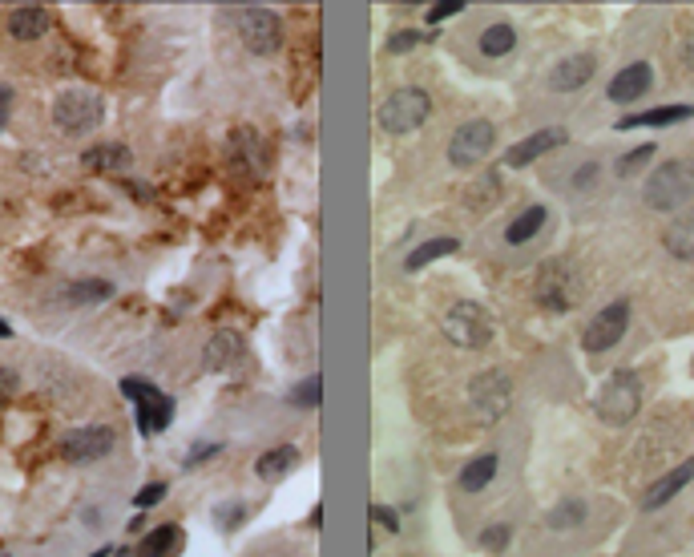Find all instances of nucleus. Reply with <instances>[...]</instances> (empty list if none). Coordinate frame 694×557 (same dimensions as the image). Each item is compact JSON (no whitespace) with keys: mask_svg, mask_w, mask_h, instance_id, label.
Instances as JSON below:
<instances>
[{"mask_svg":"<svg viewBox=\"0 0 694 557\" xmlns=\"http://www.w3.org/2000/svg\"><path fill=\"white\" fill-rule=\"evenodd\" d=\"M694 198V158H670L650 170L642 186V202L658 214L670 211H687V202Z\"/></svg>","mask_w":694,"mask_h":557,"instance_id":"f257e3e1","label":"nucleus"},{"mask_svg":"<svg viewBox=\"0 0 694 557\" xmlns=\"http://www.w3.org/2000/svg\"><path fill=\"white\" fill-rule=\"evenodd\" d=\"M638 408H642V376L634 367H617L594 400L597 420L609 424V428H626L638 417Z\"/></svg>","mask_w":694,"mask_h":557,"instance_id":"f03ea898","label":"nucleus"},{"mask_svg":"<svg viewBox=\"0 0 694 557\" xmlns=\"http://www.w3.org/2000/svg\"><path fill=\"white\" fill-rule=\"evenodd\" d=\"M533 295H537V304L553 311V315H566L569 307L577 304L581 295V279L574 271V263L569 259H546L537 271V283H533Z\"/></svg>","mask_w":694,"mask_h":557,"instance_id":"7ed1b4c3","label":"nucleus"},{"mask_svg":"<svg viewBox=\"0 0 694 557\" xmlns=\"http://www.w3.org/2000/svg\"><path fill=\"white\" fill-rule=\"evenodd\" d=\"M444 335L453 339L456 347H464V352H476V347H485L493 339V311L485 304H476V299H461V304L448 307Z\"/></svg>","mask_w":694,"mask_h":557,"instance_id":"20e7f679","label":"nucleus"},{"mask_svg":"<svg viewBox=\"0 0 694 557\" xmlns=\"http://www.w3.org/2000/svg\"><path fill=\"white\" fill-rule=\"evenodd\" d=\"M101 118H106V106H101V98L93 89H65L61 98L53 101V121H57V129L69 138H81V134H89V129H97Z\"/></svg>","mask_w":694,"mask_h":557,"instance_id":"39448f33","label":"nucleus"},{"mask_svg":"<svg viewBox=\"0 0 694 557\" xmlns=\"http://www.w3.org/2000/svg\"><path fill=\"white\" fill-rule=\"evenodd\" d=\"M428 113H433L428 93L412 85V89H396L392 98H383V106L376 109V121L388 134H412V129H420L428 121Z\"/></svg>","mask_w":694,"mask_h":557,"instance_id":"423d86ee","label":"nucleus"},{"mask_svg":"<svg viewBox=\"0 0 694 557\" xmlns=\"http://www.w3.org/2000/svg\"><path fill=\"white\" fill-rule=\"evenodd\" d=\"M468 400H473V412L481 424H496L509 412L513 404V380L505 367H489V372L473 376V384H468Z\"/></svg>","mask_w":694,"mask_h":557,"instance_id":"0eeeda50","label":"nucleus"},{"mask_svg":"<svg viewBox=\"0 0 694 557\" xmlns=\"http://www.w3.org/2000/svg\"><path fill=\"white\" fill-rule=\"evenodd\" d=\"M121 392L134 400V408H138V428H142V432H162L166 424L174 420V400L158 392L154 384L138 380V376H126V380H121Z\"/></svg>","mask_w":694,"mask_h":557,"instance_id":"6e6552de","label":"nucleus"},{"mask_svg":"<svg viewBox=\"0 0 694 557\" xmlns=\"http://www.w3.org/2000/svg\"><path fill=\"white\" fill-rule=\"evenodd\" d=\"M626 327H630V304H626V299H614V304H606L586 324V332H581V347H586L589 356H602L626 335Z\"/></svg>","mask_w":694,"mask_h":557,"instance_id":"1a4fd4ad","label":"nucleus"},{"mask_svg":"<svg viewBox=\"0 0 694 557\" xmlns=\"http://www.w3.org/2000/svg\"><path fill=\"white\" fill-rule=\"evenodd\" d=\"M493 141H496L493 121H485V118L464 121V126L453 134V141H448V162H453L456 170H468V166L485 162V158L493 154Z\"/></svg>","mask_w":694,"mask_h":557,"instance_id":"9d476101","label":"nucleus"},{"mask_svg":"<svg viewBox=\"0 0 694 557\" xmlns=\"http://www.w3.org/2000/svg\"><path fill=\"white\" fill-rule=\"evenodd\" d=\"M239 33H242V45L259 57L279 53V45H283V21L270 8H247L239 16Z\"/></svg>","mask_w":694,"mask_h":557,"instance_id":"9b49d317","label":"nucleus"},{"mask_svg":"<svg viewBox=\"0 0 694 557\" xmlns=\"http://www.w3.org/2000/svg\"><path fill=\"white\" fill-rule=\"evenodd\" d=\"M114 428L106 424H86V428H73L69 437L61 440V457L73 460V465H89V460H101L114 452Z\"/></svg>","mask_w":694,"mask_h":557,"instance_id":"f8f14e48","label":"nucleus"},{"mask_svg":"<svg viewBox=\"0 0 694 557\" xmlns=\"http://www.w3.org/2000/svg\"><path fill=\"white\" fill-rule=\"evenodd\" d=\"M569 141V134L561 126H546V129H537V134H529V138H521L517 146H509V154H505V166L509 170H525V166H533L537 158H546L553 154V150H561Z\"/></svg>","mask_w":694,"mask_h":557,"instance_id":"ddd939ff","label":"nucleus"},{"mask_svg":"<svg viewBox=\"0 0 694 557\" xmlns=\"http://www.w3.org/2000/svg\"><path fill=\"white\" fill-rule=\"evenodd\" d=\"M650 85H654L650 61H634V65H622V69L614 73L606 98L614 101V106H634L638 98H646V93H650Z\"/></svg>","mask_w":694,"mask_h":557,"instance_id":"4468645a","label":"nucleus"},{"mask_svg":"<svg viewBox=\"0 0 694 557\" xmlns=\"http://www.w3.org/2000/svg\"><path fill=\"white\" fill-rule=\"evenodd\" d=\"M690 480H694V457H687L682 465H674L670 473H662L658 480H654V485L642 493V509H646V513H654V509L670 505L674 497H679L682 489L690 485Z\"/></svg>","mask_w":694,"mask_h":557,"instance_id":"2eb2a0df","label":"nucleus"},{"mask_svg":"<svg viewBox=\"0 0 694 557\" xmlns=\"http://www.w3.org/2000/svg\"><path fill=\"white\" fill-rule=\"evenodd\" d=\"M594 73H597L594 53H574V57H566V61L553 65V73H549V89H557V93H574V89H581V85H589V77H594Z\"/></svg>","mask_w":694,"mask_h":557,"instance_id":"dca6fc26","label":"nucleus"},{"mask_svg":"<svg viewBox=\"0 0 694 557\" xmlns=\"http://www.w3.org/2000/svg\"><path fill=\"white\" fill-rule=\"evenodd\" d=\"M662 247L670 259L694 263V206H687V211H679L670 219V226L662 231Z\"/></svg>","mask_w":694,"mask_h":557,"instance_id":"f3484780","label":"nucleus"},{"mask_svg":"<svg viewBox=\"0 0 694 557\" xmlns=\"http://www.w3.org/2000/svg\"><path fill=\"white\" fill-rule=\"evenodd\" d=\"M202 356H206V367H210V372H230V367L242 364L247 347H242V335L219 332V335H210V344H206Z\"/></svg>","mask_w":694,"mask_h":557,"instance_id":"a211bd4d","label":"nucleus"},{"mask_svg":"<svg viewBox=\"0 0 694 557\" xmlns=\"http://www.w3.org/2000/svg\"><path fill=\"white\" fill-rule=\"evenodd\" d=\"M694 106H658V109H642L622 118L614 129H650V126H679V121H690Z\"/></svg>","mask_w":694,"mask_h":557,"instance_id":"6ab92c4d","label":"nucleus"},{"mask_svg":"<svg viewBox=\"0 0 694 557\" xmlns=\"http://www.w3.org/2000/svg\"><path fill=\"white\" fill-rule=\"evenodd\" d=\"M49 33V13L36 5H25V8H13L8 13V36L13 41H36V36Z\"/></svg>","mask_w":694,"mask_h":557,"instance_id":"aec40b11","label":"nucleus"},{"mask_svg":"<svg viewBox=\"0 0 694 557\" xmlns=\"http://www.w3.org/2000/svg\"><path fill=\"white\" fill-rule=\"evenodd\" d=\"M295 465H299V449L295 445H275V449H267L255 460V473H259V480H270V485H275V480H283Z\"/></svg>","mask_w":694,"mask_h":557,"instance_id":"412c9836","label":"nucleus"},{"mask_svg":"<svg viewBox=\"0 0 694 557\" xmlns=\"http://www.w3.org/2000/svg\"><path fill=\"white\" fill-rule=\"evenodd\" d=\"M546 222H549V211H546V206H529V211H521L517 219L509 222V231H505V242H509V247H525L529 239H537Z\"/></svg>","mask_w":694,"mask_h":557,"instance_id":"4be33fe9","label":"nucleus"},{"mask_svg":"<svg viewBox=\"0 0 694 557\" xmlns=\"http://www.w3.org/2000/svg\"><path fill=\"white\" fill-rule=\"evenodd\" d=\"M496 465H501V460H496V452H481V457H473L461 469V489H464V493H481L485 485H493Z\"/></svg>","mask_w":694,"mask_h":557,"instance_id":"5701e85b","label":"nucleus"},{"mask_svg":"<svg viewBox=\"0 0 694 557\" xmlns=\"http://www.w3.org/2000/svg\"><path fill=\"white\" fill-rule=\"evenodd\" d=\"M586 517H589V505L581 501V497H566V501H557L546 513V525L549 530H577V525H586Z\"/></svg>","mask_w":694,"mask_h":557,"instance_id":"b1692460","label":"nucleus"},{"mask_svg":"<svg viewBox=\"0 0 694 557\" xmlns=\"http://www.w3.org/2000/svg\"><path fill=\"white\" fill-rule=\"evenodd\" d=\"M513 49H517V28H513L509 21H496L481 33V53L485 57H509Z\"/></svg>","mask_w":694,"mask_h":557,"instance_id":"393cba45","label":"nucleus"},{"mask_svg":"<svg viewBox=\"0 0 694 557\" xmlns=\"http://www.w3.org/2000/svg\"><path fill=\"white\" fill-rule=\"evenodd\" d=\"M81 162H86L89 170H126L134 158H129L126 146H117V141H106V146H93L81 154Z\"/></svg>","mask_w":694,"mask_h":557,"instance_id":"a878e982","label":"nucleus"},{"mask_svg":"<svg viewBox=\"0 0 694 557\" xmlns=\"http://www.w3.org/2000/svg\"><path fill=\"white\" fill-rule=\"evenodd\" d=\"M456 247H461V242L456 239H428V242H420V247H412V254L404 259V267L408 271H420V267H428V263H436V259H444V254H453Z\"/></svg>","mask_w":694,"mask_h":557,"instance_id":"bb28decb","label":"nucleus"},{"mask_svg":"<svg viewBox=\"0 0 694 557\" xmlns=\"http://www.w3.org/2000/svg\"><path fill=\"white\" fill-rule=\"evenodd\" d=\"M178 545H182V530H178V525H158L142 542V553L138 557H174Z\"/></svg>","mask_w":694,"mask_h":557,"instance_id":"cd10ccee","label":"nucleus"},{"mask_svg":"<svg viewBox=\"0 0 694 557\" xmlns=\"http://www.w3.org/2000/svg\"><path fill=\"white\" fill-rule=\"evenodd\" d=\"M109 295H114V287L106 279H81L69 287V304H101Z\"/></svg>","mask_w":694,"mask_h":557,"instance_id":"c85d7f7f","label":"nucleus"},{"mask_svg":"<svg viewBox=\"0 0 694 557\" xmlns=\"http://www.w3.org/2000/svg\"><path fill=\"white\" fill-rule=\"evenodd\" d=\"M654 154H658V146H654V141H642V146H638V150H630V154H622V158H617L614 174H617V178H634L638 170H642L646 162H650Z\"/></svg>","mask_w":694,"mask_h":557,"instance_id":"c756f323","label":"nucleus"},{"mask_svg":"<svg viewBox=\"0 0 694 557\" xmlns=\"http://www.w3.org/2000/svg\"><path fill=\"white\" fill-rule=\"evenodd\" d=\"M509 542H513V530H509V525H505V521L485 525V530H481V550H489V553L509 550Z\"/></svg>","mask_w":694,"mask_h":557,"instance_id":"7c9ffc66","label":"nucleus"},{"mask_svg":"<svg viewBox=\"0 0 694 557\" xmlns=\"http://www.w3.org/2000/svg\"><path fill=\"white\" fill-rule=\"evenodd\" d=\"M234 150H239V158L242 162H255V166H262V146H259V134H250V129H239L234 134Z\"/></svg>","mask_w":694,"mask_h":557,"instance_id":"2f4dec72","label":"nucleus"},{"mask_svg":"<svg viewBox=\"0 0 694 557\" xmlns=\"http://www.w3.org/2000/svg\"><path fill=\"white\" fill-rule=\"evenodd\" d=\"M319 384H323V380H319V372L307 376V380L291 392V404H299V408H319Z\"/></svg>","mask_w":694,"mask_h":557,"instance_id":"473e14b6","label":"nucleus"},{"mask_svg":"<svg viewBox=\"0 0 694 557\" xmlns=\"http://www.w3.org/2000/svg\"><path fill=\"white\" fill-rule=\"evenodd\" d=\"M424 36H428V33H420V28H400L396 36H388V53H408V49H416Z\"/></svg>","mask_w":694,"mask_h":557,"instance_id":"72a5a7b5","label":"nucleus"},{"mask_svg":"<svg viewBox=\"0 0 694 557\" xmlns=\"http://www.w3.org/2000/svg\"><path fill=\"white\" fill-rule=\"evenodd\" d=\"M496 191H501V182H496V178L489 174V178H485V182H481V191H476V186H473V191H468V206H485V202H493Z\"/></svg>","mask_w":694,"mask_h":557,"instance_id":"f704fd0d","label":"nucleus"},{"mask_svg":"<svg viewBox=\"0 0 694 557\" xmlns=\"http://www.w3.org/2000/svg\"><path fill=\"white\" fill-rule=\"evenodd\" d=\"M597 174H602V166H597V162H586L574 178H569V186H574V191H589V186L597 182Z\"/></svg>","mask_w":694,"mask_h":557,"instance_id":"c9c22d12","label":"nucleus"},{"mask_svg":"<svg viewBox=\"0 0 694 557\" xmlns=\"http://www.w3.org/2000/svg\"><path fill=\"white\" fill-rule=\"evenodd\" d=\"M162 497H166V485H162V480H154V485H146L142 493L134 497V505H138V509H149V505L162 501Z\"/></svg>","mask_w":694,"mask_h":557,"instance_id":"e433bc0d","label":"nucleus"},{"mask_svg":"<svg viewBox=\"0 0 694 557\" xmlns=\"http://www.w3.org/2000/svg\"><path fill=\"white\" fill-rule=\"evenodd\" d=\"M372 521H380L388 533H396L400 530V517H396V509H388V505H372Z\"/></svg>","mask_w":694,"mask_h":557,"instance_id":"4c0bfd02","label":"nucleus"},{"mask_svg":"<svg viewBox=\"0 0 694 557\" xmlns=\"http://www.w3.org/2000/svg\"><path fill=\"white\" fill-rule=\"evenodd\" d=\"M222 530H239V525H242V517H247V505H242V501H234V505H227V509H222Z\"/></svg>","mask_w":694,"mask_h":557,"instance_id":"58836bf2","label":"nucleus"},{"mask_svg":"<svg viewBox=\"0 0 694 557\" xmlns=\"http://www.w3.org/2000/svg\"><path fill=\"white\" fill-rule=\"evenodd\" d=\"M13 396H16V372L13 367H0V408H5Z\"/></svg>","mask_w":694,"mask_h":557,"instance_id":"ea45409f","label":"nucleus"},{"mask_svg":"<svg viewBox=\"0 0 694 557\" xmlns=\"http://www.w3.org/2000/svg\"><path fill=\"white\" fill-rule=\"evenodd\" d=\"M461 8H464L461 0H448V5H433V8H428V25H440L444 16H456Z\"/></svg>","mask_w":694,"mask_h":557,"instance_id":"a19ab883","label":"nucleus"},{"mask_svg":"<svg viewBox=\"0 0 694 557\" xmlns=\"http://www.w3.org/2000/svg\"><path fill=\"white\" fill-rule=\"evenodd\" d=\"M682 69L687 73H694V33L682 41Z\"/></svg>","mask_w":694,"mask_h":557,"instance_id":"79ce46f5","label":"nucleus"},{"mask_svg":"<svg viewBox=\"0 0 694 557\" xmlns=\"http://www.w3.org/2000/svg\"><path fill=\"white\" fill-rule=\"evenodd\" d=\"M214 452H219V445H199V449H194V457L186 460V465H202V460H210Z\"/></svg>","mask_w":694,"mask_h":557,"instance_id":"37998d69","label":"nucleus"},{"mask_svg":"<svg viewBox=\"0 0 694 557\" xmlns=\"http://www.w3.org/2000/svg\"><path fill=\"white\" fill-rule=\"evenodd\" d=\"M8 98H13V93H8V89H0V121L8 118Z\"/></svg>","mask_w":694,"mask_h":557,"instance_id":"c03bdc74","label":"nucleus"},{"mask_svg":"<svg viewBox=\"0 0 694 557\" xmlns=\"http://www.w3.org/2000/svg\"><path fill=\"white\" fill-rule=\"evenodd\" d=\"M8 335H13V327H8L5 319H0V339H8Z\"/></svg>","mask_w":694,"mask_h":557,"instance_id":"a18cd8bd","label":"nucleus"},{"mask_svg":"<svg viewBox=\"0 0 694 557\" xmlns=\"http://www.w3.org/2000/svg\"><path fill=\"white\" fill-rule=\"evenodd\" d=\"M109 553H114V550H109V545H106V550H97V553H89V557H109Z\"/></svg>","mask_w":694,"mask_h":557,"instance_id":"49530a36","label":"nucleus"},{"mask_svg":"<svg viewBox=\"0 0 694 557\" xmlns=\"http://www.w3.org/2000/svg\"><path fill=\"white\" fill-rule=\"evenodd\" d=\"M0 557H8V553H0Z\"/></svg>","mask_w":694,"mask_h":557,"instance_id":"de8ad7c7","label":"nucleus"}]
</instances>
